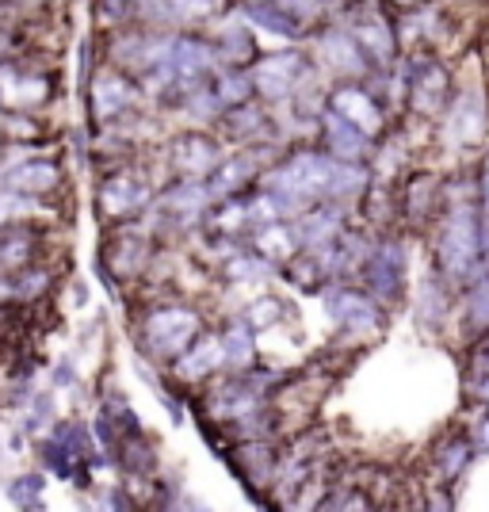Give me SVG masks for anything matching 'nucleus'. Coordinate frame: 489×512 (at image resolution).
I'll list each match as a JSON object with an SVG mask.
<instances>
[{"mask_svg": "<svg viewBox=\"0 0 489 512\" xmlns=\"http://www.w3.org/2000/svg\"><path fill=\"white\" fill-rule=\"evenodd\" d=\"M367 176L356 169V161L341 157H318V153H298L272 176V192L287 203H298L302 195H348L363 188Z\"/></svg>", "mask_w": 489, "mask_h": 512, "instance_id": "1", "label": "nucleus"}, {"mask_svg": "<svg viewBox=\"0 0 489 512\" xmlns=\"http://www.w3.org/2000/svg\"><path fill=\"white\" fill-rule=\"evenodd\" d=\"M478 249H482V230H478V214L470 203L455 207L440 237V268L451 279H467L478 264Z\"/></svg>", "mask_w": 489, "mask_h": 512, "instance_id": "2", "label": "nucleus"}, {"mask_svg": "<svg viewBox=\"0 0 489 512\" xmlns=\"http://www.w3.org/2000/svg\"><path fill=\"white\" fill-rule=\"evenodd\" d=\"M302 73H306V58H298V54H276V58H268V62L256 69L253 85L264 96H287Z\"/></svg>", "mask_w": 489, "mask_h": 512, "instance_id": "3", "label": "nucleus"}, {"mask_svg": "<svg viewBox=\"0 0 489 512\" xmlns=\"http://www.w3.org/2000/svg\"><path fill=\"white\" fill-rule=\"evenodd\" d=\"M325 306H329V314L341 321L344 329H375V321H379L375 302H367L356 291H333L325 299Z\"/></svg>", "mask_w": 489, "mask_h": 512, "instance_id": "4", "label": "nucleus"}, {"mask_svg": "<svg viewBox=\"0 0 489 512\" xmlns=\"http://www.w3.org/2000/svg\"><path fill=\"white\" fill-rule=\"evenodd\" d=\"M325 138H329V150L341 161H360L363 150H367V134H363L352 119H344L341 111L329 115V127H325Z\"/></svg>", "mask_w": 489, "mask_h": 512, "instance_id": "5", "label": "nucleus"}, {"mask_svg": "<svg viewBox=\"0 0 489 512\" xmlns=\"http://www.w3.org/2000/svg\"><path fill=\"white\" fill-rule=\"evenodd\" d=\"M367 279H371V287L379 295H398V287H402V253L394 245L375 249V256L367 260Z\"/></svg>", "mask_w": 489, "mask_h": 512, "instance_id": "6", "label": "nucleus"}, {"mask_svg": "<svg viewBox=\"0 0 489 512\" xmlns=\"http://www.w3.org/2000/svg\"><path fill=\"white\" fill-rule=\"evenodd\" d=\"M482 127H486V107L482 100L470 92L455 104V115H451V142H478L482 138Z\"/></svg>", "mask_w": 489, "mask_h": 512, "instance_id": "7", "label": "nucleus"}, {"mask_svg": "<svg viewBox=\"0 0 489 512\" xmlns=\"http://www.w3.org/2000/svg\"><path fill=\"white\" fill-rule=\"evenodd\" d=\"M333 111H341L344 119H352L360 130H379L383 127V115L379 107L367 100V92H356V88H344L333 96Z\"/></svg>", "mask_w": 489, "mask_h": 512, "instance_id": "8", "label": "nucleus"}, {"mask_svg": "<svg viewBox=\"0 0 489 512\" xmlns=\"http://www.w3.org/2000/svg\"><path fill=\"white\" fill-rule=\"evenodd\" d=\"M444 92H447V77L440 65L428 62L425 69L413 77V96H417V107H421V111H432V107L444 100Z\"/></svg>", "mask_w": 489, "mask_h": 512, "instance_id": "9", "label": "nucleus"}, {"mask_svg": "<svg viewBox=\"0 0 489 512\" xmlns=\"http://www.w3.org/2000/svg\"><path fill=\"white\" fill-rule=\"evenodd\" d=\"M325 54H329V62L337 65L341 73H363L367 69L363 65L360 39H352V35H329L325 39Z\"/></svg>", "mask_w": 489, "mask_h": 512, "instance_id": "10", "label": "nucleus"}, {"mask_svg": "<svg viewBox=\"0 0 489 512\" xmlns=\"http://www.w3.org/2000/svg\"><path fill=\"white\" fill-rule=\"evenodd\" d=\"M149 329H153L157 337H165V344H180L184 337H192L195 333V318L192 314H184V310H169V314H157Z\"/></svg>", "mask_w": 489, "mask_h": 512, "instance_id": "11", "label": "nucleus"}, {"mask_svg": "<svg viewBox=\"0 0 489 512\" xmlns=\"http://www.w3.org/2000/svg\"><path fill=\"white\" fill-rule=\"evenodd\" d=\"M253 176V157H234L230 165H222V169L214 172V184L211 192L226 195V192H237V188H245V180Z\"/></svg>", "mask_w": 489, "mask_h": 512, "instance_id": "12", "label": "nucleus"}, {"mask_svg": "<svg viewBox=\"0 0 489 512\" xmlns=\"http://www.w3.org/2000/svg\"><path fill=\"white\" fill-rule=\"evenodd\" d=\"M337 230H341V222H337L333 211H318L310 218H302V241L306 245H325L329 237H337Z\"/></svg>", "mask_w": 489, "mask_h": 512, "instance_id": "13", "label": "nucleus"}, {"mask_svg": "<svg viewBox=\"0 0 489 512\" xmlns=\"http://www.w3.org/2000/svg\"><path fill=\"white\" fill-rule=\"evenodd\" d=\"M218 356H222V348H218V341H203L199 348H195L188 360L180 363V371H188V375H207V371H214V363H218Z\"/></svg>", "mask_w": 489, "mask_h": 512, "instance_id": "14", "label": "nucleus"}, {"mask_svg": "<svg viewBox=\"0 0 489 512\" xmlns=\"http://www.w3.org/2000/svg\"><path fill=\"white\" fill-rule=\"evenodd\" d=\"M226 352H230V363H234V367H245V363L253 360V337H249V329L234 325L230 337H226Z\"/></svg>", "mask_w": 489, "mask_h": 512, "instance_id": "15", "label": "nucleus"}, {"mask_svg": "<svg viewBox=\"0 0 489 512\" xmlns=\"http://www.w3.org/2000/svg\"><path fill=\"white\" fill-rule=\"evenodd\" d=\"M226 46H230V62H245L253 54V35L249 31H226Z\"/></svg>", "mask_w": 489, "mask_h": 512, "instance_id": "16", "label": "nucleus"}, {"mask_svg": "<svg viewBox=\"0 0 489 512\" xmlns=\"http://www.w3.org/2000/svg\"><path fill=\"white\" fill-rule=\"evenodd\" d=\"M260 249L268 256H291V237L287 230H268V234H260Z\"/></svg>", "mask_w": 489, "mask_h": 512, "instance_id": "17", "label": "nucleus"}, {"mask_svg": "<svg viewBox=\"0 0 489 512\" xmlns=\"http://www.w3.org/2000/svg\"><path fill=\"white\" fill-rule=\"evenodd\" d=\"M360 43L363 46H371V50H375V54H390V50H394V43H390V35H386L383 27H363L360 31Z\"/></svg>", "mask_w": 489, "mask_h": 512, "instance_id": "18", "label": "nucleus"}, {"mask_svg": "<svg viewBox=\"0 0 489 512\" xmlns=\"http://www.w3.org/2000/svg\"><path fill=\"white\" fill-rule=\"evenodd\" d=\"M245 96H249V77H230V81L222 85V100H230V104L245 100Z\"/></svg>", "mask_w": 489, "mask_h": 512, "instance_id": "19", "label": "nucleus"}, {"mask_svg": "<svg viewBox=\"0 0 489 512\" xmlns=\"http://www.w3.org/2000/svg\"><path fill=\"white\" fill-rule=\"evenodd\" d=\"M276 318H279V302H272V299L256 302L253 314H249V321H253V325H268V321H276Z\"/></svg>", "mask_w": 489, "mask_h": 512, "instance_id": "20", "label": "nucleus"}, {"mask_svg": "<svg viewBox=\"0 0 489 512\" xmlns=\"http://www.w3.org/2000/svg\"><path fill=\"white\" fill-rule=\"evenodd\" d=\"M474 321H489V279L478 287V295H474Z\"/></svg>", "mask_w": 489, "mask_h": 512, "instance_id": "21", "label": "nucleus"}, {"mask_svg": "<svg viewBox=\"0 0 489 512\" xmlns=\"http://www.w3.org/2000/svg\"><path fill=\"white\" fill-rule=\"evenodd\" d=\"M234 276H268V264H260V260H237Z\"/></svg>", "mask_w": 489, "mask_h": 512, "instance_id": "22", "label": "nucleus"}, {"mask_svg": "<svg viewBox=\"0 0 489 512\" xmlns=\"http://www.w3.org/2000/svg\"><path fill=\"white\" fill-rule=\"evenodd\" d=\"M482 195H486V245H489V165H486V176H482Z\"/></svg>", "mask_w": 489, "mask_h": 512, "instance_id": "23", "label": "nucleus"}, {"mask_svg": "<svg viewBox=\"0 0 489 512\" xmlns=\"http://www.w3.org/2000/svg\"><path fill=\"white\" fill-rule=\"evenodd\" d=\"M478 444H482V448H489V421L482 425V432H478Z\"/></svg>", "mask_w": 489, "mask_h": 512, "instance_id": "24", "label": "nucleus"}]
</instances>
